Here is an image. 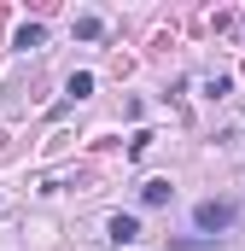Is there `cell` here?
<instances>
[{
  "mask_svg": "<svg viewBox=\"0 0 245 251\" xmlns=\"http://www.w3.org/2000/svg\"><path fill=\"white\" fill-rule=\"evenodd\" d=\"M234 216H240V210H234L228 199H204V204L193 210V222H198V234H210V240H216L222 228H234Z\"/></svg>",
  "mask_w": 245,
  "mask_h": 251,
  "instance_id": "6da1fadb",
  "label": "cell"
},
{
  "mask_svg": "<svg viewBox=\"0 0 245 251\" xmlns=\"http://www.w3.org/2000/svg\"><path fill=\"white\" fill-rule=\"evenodd\" d=\"M105 234H111L117 246H134V240H140V222H134V216H111V228H105Z\"/></svg>",
  "mask_w": 245,
  "mask_h": 251,
  "instance_id": "7a4b0ae2",
  "label": "cell"
},
{
  "mask_svg": "<svg viewBox=\"0 0 245 251\" xmlns=\"http://www.w3.org/2000/svg\"><path fill=\"white\" fill-rule=\"evenodd\" d=\"M41 41H47L41 24H24V29H18V53H29V47H41Z\"/></svg>",
  "mask_w": 245,
  "mask_h": 251,
  "instance_id": "3957f363",
  "label": "cell"
},
{
  "mask_svg": "<svg viewBox=\"0 0 245 251\" xmlns=\"http://www.w3.org/2000/svg\"><path fill=\"white\" fill-rule=\"evenodd\" d=\"M64 94H70V100H88V94H94V76H88V70H76V76L64 82Z\"/></svg>",
  "mask_w": 245,
  "mask_h": 251,
  "instance_id": "277c9868",
  "label": "cell"
},
{
  "mask_svg": "<svg viewBox=\"0 0 245 251\" xmlns=\"http://www.w3.org/2000/svg\"><path fill=\"white\" fill-rule=\"evenodd\" d=\"M170 181H146V187H140V199H146V204H170Z\"/></svg>",
  "mask_w": 245,
  "mask_h": 251,
  "instance_id": "5b68a950",
  "label": "cell"
},
{
  "mask_svg": "<svg viewBox=\"0 0 245 251\" xmlns=\"http://www.w3.org/2000/svg\"><path fill=\"white\" fill-rule=\"evenodd\" d=\"M99 29H105V24H99V18H94V12H82V18H76V35H82V41H94V35H99Z\"/></svg>",
  "mask_w": 245,
  "mask_h": 251,
  "instance_id": "8992f818",
  "label": "cell"
},
{
  "mask_svg": "<svg viewBox=\"0 0 245 251\" xmlns=\"http://www.w3.org/2000/svg\"><path fill=\"white\" fill-rule=\"evenodd\" d=\"M175 251H210V246H198V240H175Z\"/></svg>",
  "mask_w": 245,
  "mask_h": 251,
  "instance_id": "52a82bcc",
  "label": "cell"
}]
</instances>
